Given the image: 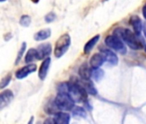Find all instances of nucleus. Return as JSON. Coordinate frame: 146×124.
<instances>
[{"label":"nucleus","mask_w":146,"mask_h":124,"mask_svg":"<svg viewBox=\"0 0 146 124\" xmlns=\"http://www.w3.org/2000/svg\"><path fill=\"white\" fill-rule=\"evenodd\" d=\"M144 51H145V52H146V45H145V46H144Z\"/></svg>","instance_id":"31"},{"label":"nucleus","mask_w":146,"mask_h":124,"mask_svg":"<svg viewBox=\"0 0 146 124\" xmlns=\"http://www.w3.org/2000/svg\"><path fill=\"white\" fill-rule=\"evenodd\" d=\"M105 43L108 47L114 49L115 51L120 53L121 54H125L126 53V48L124 43L121 41V40L118 36L114 35L107 36L105 39Z\"/></svg>","instance_id":"5"},{"label":"nucleus","mask_w":146,"mask_h":124,"mask_svg":"<svg viewBox=\"0 0 146 124\" xmlns=\"http://www.w3.org/2000/svg\"><path fill=\"white\" fill-rule=\"evenodd\" d=\"M14 94L11 90H5L0 93V110L7 107L13 100Z\"/></svg>","instance_id":"7"},{"label":"nucleus","mask_w":146,"mask_h":124,"mask_svg":"<svg viewBox=\"0 0 146 124\" xmlns=\"http://www.w3.org/2000/svg\"><path fill=\"white\" fill-rule=\"evenodd\" d=\"M130 24L133 28L134 34L138 36L141 34V31H142V29H143L141 19L137 16H132L130 18Z\"/></svg>","instance_id":"13"},{"label":"nucleus","mask_w":146,"mask_h":124,"mask_svg":"<svg viewBox=\"0 0 146 124\" xmlns=\"http://www.w3.org/2000/svg\"><path fill=\"white\" fill-rule=\"evenodd\" d=\"M43 124H56V123H55V121H54V120L52 118H47V119L45 120Z\"/></svg>","instance_id":"25"},{"label":"nucleus","mask_w":146,"mask_h":124,"mask_svg":"<svg viewBox=\"0 0 146 124\" xmlns=\"http://www.w3.org/2000/svg\"><path fill=\"white\" fill-rule=\"evenodd\" d=\"M31 1H32L33 3H35V4H36V3L39 2V0H31Z\"/></svg>","instance_id":"29"},{"label":"nucleus","mask_w":146,"mask_h":124,"mask_svg":"<svg viewBox=\"0 0 146 124\" xmlns=\"http://www.w3.org/2000/svg\"><path fill=\"white\" fill-rule=\"evenodd\" d=\"M58 93H66L74 103H86L88 97L87 92L81 85L80 82H64L58 85Z\"/></svg>","instance_id":"1"},{"label":"nucleus","mask_w":146,"mask_h":124,"mask_svg":"<svg viewBox=\"0 0 146 124\" xmlns=\"http://www.w3.org/2000/svg\"><path fill=\"white\" fill-rule=\"evenodd\" d=\"M103 1H108V0H103Z\"/></svg>","instance_id":"32"},{"label":"nucleus","mask_w":146,"mask_h":124,"mask_svg":"<svg viewBox=\"0 0 146 124\" xmlns=\"http://www.w3.org/2000/svg\"><path fill=\"white\" fill-rule=\"evenodd\" d=\"M102 54L104 58L105 61H108L109 64L113 66H116L119 62V59L117 55L111 50L109 49H103L102 50Z\"/></svg>","instance_id":"9"},{"label":"nucleus","mask_w":146,"mask_h":124,"mask_svg":"<svg viewBox=\"0 0 146 124\" xmlns=\"http://www.w3.org/2000/svg\"><path fill=\"white\" fill-rule=\"evenodd\" d=\"M54 121L56 124H69L70 121V116L65 112H57L54 114Z\"/></svg>","instance_id":"12"},{"label":"nucleus","mask_w":146,"mask_h":124,"mask_svg":"<svg viewBox=\"0 0 146 124\" xmlns=\"http://www.w3.org/2000/svg\"><path fill=\"white\" fill-rule=\"evenodd\" d=\"M53 103L58 109L63 111L72 110V109L74 108L75 105L74 101L66 93H58Z\"/></svg>","instance_id":"3"},{"label":"nucleus","mask_w":146,"mask_h":124,"mask_svg":"<svg viewBox=\"0 0 146 124\" xmlns=\"http://www.w3.org/2000/svg\"><path fill=\"white\" fill-rule=\"evenodd\" d=\"M6 0H0V2H5Z\"/></svg>","instance_id":"30"},{"label":"nucleus","mask_w":146,"mask_h":124,"mask_svg":"<svg viewBox=\"0 0 146 124\" xmlns=\"http://www.w3.org/2000/svg\"><path fill=\"white\" fill-rule=\"evenodd\" d=\"M51 29H41L40 31H38L37 33L35 34L34 35V39L37 41H45L47 38H49L51 36Z\"/></svg>","instance_id":"15"},{"label":"nucleus","mask_w":146,"mask_h":124,"mask_svg":"<svg viewBox=\"0 0 146 124\" xmlns=\"http://www.w3.org/2000/svg\"><path fill=\"white\" fill-rule=\"evenodd\" d=\"M34 116H31V118H30V120L29 121V122H28V124H33L34 123Z\"/></svg>","instance_id":"27"},{"label":"nucleus","mask_w":146,"mask_h":124,"mask_svg":"<svg viewBox=\"0 0 146 124\" xmlns=\"http://www.w3.org/2000/svg\"><path fill=\"white\" fill-rule=\"evenodd\" d=\"M31 23V17L28 15H23L20 18V25L23 27H29Z\"/></svg>","instance_id":"21"},{"label":"nucleus","mask_w":146,"mask_h":124,"mask_svg":"<svg viewBox=\"0 0 146 124\" xmlns=\"http://www.w3.org/2000/svg\"><path fill=\"white\" fill-rule=\"evenodd\" d=\"M91 77L94 79L95 81H100L102 79V78L104 77V71L100 69V68H96V69H92L91 70Z\"/></svg>","instance_id":"19"},{"label":"nucleus","mask_w":146,"mask_h":124,"mask_svg":"<svg viewBox=\"0 0 146 124\" xmlns=\"http://www.w3.org/2000/svg\"><path fill=\"white\" fill-rule=\"evenodd\" d=\"M37 59H43L45 58H48V56L52 53V45L50 43H43L40 45L37 49Z\"/></svg>","instance_id":"8"},{"label":"nucleus","mask_w":146,"mask_h":124,"mask_svg":"<svg viewBox=\"0 0 146 124\" xmlns=\"http://www.w3.org/2000/svg\"><path fill=\"white\" fill-rule=\"evenodd\" d=\"M26 47H27L26 42H23L22 44V46H21V48H20L18 53H17V59H16V63H15L16 65L19 64V62L22 60V57H23V53H24V52L26 50Z\"/></svg>","instance_id":"22"},{"label":"nucleus","mask_w":146,"mask_h":124,"mask_svg":"<svg viewBox=\"0 0 146 124\" xmlns=\"http://www.w3.org/2000/svg\"><path fill=\"white\" fill-rule=\"evenodd\" d=\"M143 16L145 18V20H146V4L143 7Z\"/></svg>","instance_id":"26"},{"label":"nucleus","mask_w":146,"mask_h":124,"mask_svg":"<svg viewBox=\"0 0 146 124\" xmlns=\"http://www.w3.org/2000/svg\"><path fill=\"white\" fill-rule=\"evenodd\" d=\"M72 114H73V115L78 116V117H86L87 116L85 109L79 106L74 107L72 109Z\"/></svg>","instance_id":"20"},{"label":"nucleus","mask_w":146,"mask_h":124,"mask_svg":"<svg viewBox=\"0 0 146 124\" xmlns=\"http://www.w3.org/2000/svg\"><path fill=\"white\" fill-rule=\"evenodd\" d=\"M114 35L118 36L120 40L122 39V41H125L128 47L133 50H139L143 47L142 41L137 38V35H136L130 29H117L114 31Z\"/></svg>","instance_id":"2"},{"label":"nucleus","mask_w":146,"mask_h":124,"mask_svg":"<svg viewBox=\"0 0 146 124\" xmlns=\"http://www.w3.org/2000/svg\"><path fill=\"white\" fill-rule=\"evenodd\" d=\"M99 39H100V35H97L94 36L93 38H91V39L85 44V46H84V53H90L91 50H92V49L94 48V47L96 46V44L98 42Z\"/></svg>","instance_id":"17"},{"label":"nucleus","mask_w":146,"mask_h":124,"mask_svg":"<svg viewBox=\"0 0 146 124\" xmlns=\"http://www.w3.org/2000/svg\"><path fill=\"white\" fill-rule=\"evenodd\" d=\"M143 34H144V35H145V37H146V23L144 24V26H143Z\"/></svg>","instance_id":"28"},{"label":"nucleus","mask_w":146,"mask_h":124,"mask_svg":"<svg viewBox=\"0 0 146 124\" xmlns=\"http://www.w3.org/2000/svg\"><path fill=\"white\" fill-rule=\"evenodd\" d=\"M104 58L102 53H95L90 60V65L92 69H96L100 68L101 66L103 65L104 63Z\"/></svg>","instance_id":"11"},{"label":"nucleus","mask_w":146,"mask_h":124,"mask_svg":"<svg viewBox=\"0 0 146 124\" xmlns=\"http://www.w3.org/2000/svg\"><path fill=\"white\" fill-rule=\"evenodd\" d=\"M55 19H56V14L54 12H50V13L46 14V17H45V21L47 23H52Z\"/></svg>","instance_id":"24"},{"label":"nucleus","mask_w":146,"mask_h":124,"mask_svg":"<svg viewBox=\"0 0 146 124\" xmlns=\"http://www.w3.org/2000/svg\"><path fill=\"white\" fill-rule=\"evenodd\" d=\"M81 85L84 87V89L85 90V91L90 95H96L97 94V91L94 85V84L92 83V81L90 80H83V83H80Z\"/></svg>","instance_id":"16"},{"label":"nucleus","mask_w":146,"mask_h":124,"mask_svg":"<svg viewBox=\"0 0 146 124\" xmlns=\"http://www.w3.org/2000/svg\"><path fill=\"white\" fill-rule=\"evenodd\" d=\"M70 46V36L68 34L62 35L56 41L54 47V54L55 57L60 58L62 57L69 49Z\"/></svg>","instance_id":"4"},{"label":"nucleus","mask_w":146,"mask_h":124,"mask_svg":"<svg viewBox=\"0 0 146 124\" xmlns=\"http://www.w3.org/2000/svg\"><path fill=\"white\" fill-rule=\"evenodd\" d=\"M78 74L83 80H90L91 77V69L89 67L87 63L83 64L78 70Z\"/></svg>","instance_id":"14"},{"label":"nucleus","mask_w":146,"mask_h":124,"mask_svg":"<svg viewBox=\"0 0 146 124\" xmlns=\"http://www.w3.org/2000/svg\"><path fill=\"white\" fill-rule=\"evenodd\" d=\"M35 59H37V53H36V49L35 48H30L26 56H25V62L26 63H30V62L34 61Z\"/></svg>","instance_id":"18"},{"label":"nucleus","mask_w":146,"mask_h":124,"mask_svg":"<svg viewBox=\"0 0 146 124\" xmlns=\"http://www.w3.org/2000/svg\"><path fill=\"white\" fill-rule=\"evenodd\" d=\"M50 64H51V58L50 57L46 58L43 60V62H42L40 67L39 73H38L40 79L44 80L46 78L47 73H48V70H49V67H50Z\"/></svg>","instance_id":"10"},{"label":"nucleus","mask_w":146,"mask_h":124,"mask_svg":"<svg viewBox=\"0 0 146 124\" xmlns=\"http://www.w3.org/2000/svg\"><path fill=\"white\" fill-rule=\"evenodd\" d=\"M11 80V73H9V74H7L6 76H5V77L1 79V81H0V89H4V88H5V87L10 84Z\"/></svg>","instance_id":"23"},{"label":"nucleus","mask_w":146,"mask_h":124,"mask_svg":"<svg viewBox=\"0 0 146 124\" xmlns=\"http://www.w3.org/2000/svg\"><path fill=\"white\" fill-rule=\"evenodd\" d=\"M37 69V67L35 64H29L20 69H18L16 72V78L18 79H23L24 78H26L27 76H29V74L35 73Z\"/></svg>","instance_id":"6"}]
</instances>
